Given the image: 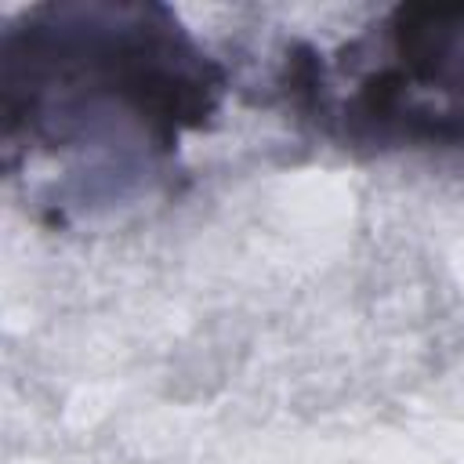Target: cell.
<instances>
[{
    "instance_id": "cell-2",
    "label": "cell",
    "mask_w": 464,
    "mask_h": 464,
    "mask_svg": "<svg viewBox=\"0 0 464 464\" xmlns=\"http://www.w3.org/2000/svg\"><path fill=\"white\" fill-rule=\"evenodd\" d=\"M276 91L341 145L464 156V4H395L334 47L286 51Z\"/></svg>"
},
{
    "instance_id": "cell-1",
    "label": "cell",
    "mask_w": 464,
    "mask_h": 464,
    "mask_svg": "<svg viewBox=\"0 0 464 464\" xmlns=\"http://www.w3.org/2000/svg\"><path fill=\"white\" fill-rule=\"evenodd\" d=\"M225 62L152 0H47L0 33L4 170L51 214L156 188L214 127Z\"/></svg>"
}]
</instances>
